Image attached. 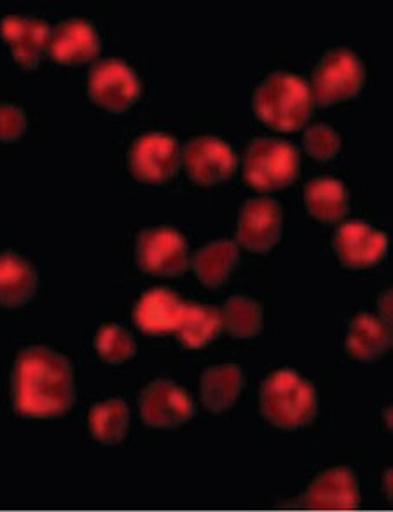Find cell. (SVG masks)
<instances>
[{
  "label": "cell",
  "instance_id": "obj_16",
  "mask_svg": "<svg viewBox=\"0 0 393 512\" xmlns=\"http://www.w3.org/2000/svg\"><path fill=\"white\" fill-rule=\"evenodd\" d=\"M184 305L186 301L170 289H152L138 299L133 320L142 333L165 336L177 331Z\"/></svg>",
  "mask_w": 393,
  "mask_h": 512
},
{
  "label": "cell",
  "instance_id": "obj_28",
  "mask_svg": "<svg viewBox=\"0 0 393 512\" xmlns=\"http://www.w3.org/2000/svg\"><path fill=\"white\" fill-rule=\"evenodd\" d=\"M378 310H380V319L390 326L392 324V291L383 292L380 303H378Z\"/></svg>",
  "mask_w": 393,
  "mask_h": 512
},
{
  "label": "cell",
  "instance_id": "obj_29",
  "mask_svg": "<svg viewBox=\"0 0 393 512\" xmlns=\"http://www.w3.org/2000/svg\"><path fill=\"white\" fill-rule=\"evenodd\" d=\"M383 485H385V492H387L388 500H392V471L385 472V478H383Z\"/></svg>",
  "mask_w": 393,
  "mask_h": 512
},
{
  "label": "cell",
  "instance_id": "obj_5",
  "mask_svg": "<svg viewBox=\"0 0 393 512\" xmlns=\"http://www.w3.org/2000/svg\"><path fill=\"white\" fill-rule=\"evenodd\" d=\"M366 83V69L359 56L336 48L317 63L311 77V97L320 105H334L357 97Z\"/></svg>",
  "mask_w": 393,
  "mask_h": 512
},
{
  "label": "cell",
  "instance_id": "obj_20",
  "mask_svg": "<svg viewBox=\"0 0 393 512\" xmlns=\"http://www.w3.org/2000/svg\"><path fill=\"white\" fill-rule=\"evenodd\" d=\"M304 207L313 219L336 224L348 214L350 196L341 180L317 177L304 186Z\"/></svg>",
  "mask_w": 393,
  "mask_h": 512
},
{
  "label": "cell",
  "instance_id": "obj_10",
  "mask_svg": "<svg viewBox=\"0 0 393 512\" xmlns=\"http://www.w3.org/2000/svg\"><path fill=\"white\" fill-rule=\"evenodd\" d=\"M182 163L194 184L210 187L228 180L236 172L238 158L228 142L203 135L187 142Z\"/></svg>",
  "mask_w": 393,
  "mask_h": 512
},
{
  "label": "cell",
  "instance_id": "obj_26",
  "mask_svg": "<svg viewBox=\"0 0 393 512\" xmlns=\"http://www.w3.org/2000/svg\"><path fill=\"white\" fill-rule=\"evenodd\" d=\"M303 147L313 160L325 163L338 156L341 151V137L332 126L320 123L310 126L304 132Z\"/></svg>",
  "mask_w": 393,
  "mask_h": 512
},
{
  "label": "cell",
  "instance_id": "obj_21",
  "mask_svg": "<svg viewBox=\"0 0 393 512\" xmlns=\"http://www.w3.org/2000/svg\"><path fill=\"white\" fill-rule=\"evenodd\" d=\"M191 264L201 284L210 289H219L228 282L240 264V250L231 240H215L201 247L191 257Z\"/></svg>",
  "mask_w": 393,
  "mask_h": 512
},
{
  "label": "cell",
  "instance_id": "obj_9",
  "mask_svg": "<svg viewBox=\"0 0 393 512\" xmlns=\"http://www.w3.org/2000/svg\"><path fill=\"white\" fill-rule=\"evenodd\" d=\"M142 422L151 429H175L194 416V402L184 388L170 380H154L138 399Z\"/></svg>",
  "mask_w": 393,
  "mask_h": 512
},
{
  "label": "cell",
  "instance_id": "obj_2",
  "mask_svg": "<svg viewBox=\"0 0 393 512\" xmlns=\"http://www.w3.org/2000/svg\"><path fill=\"white\" fill-rule=\"evenodd\" d=\"M252 105L262 125L285 133L301 130L315 109L310 86L290 72L269 74L254 91Z\"/></svg>",
  "mask_w": 393,
  "mask_h": 512
},
{
  "label": "cell",
  "instance_id": "obj_6",
  "mask_svg": "<svg viewBox=\"0 0 393 512\" xmlns=\"http://www.w3.org/2000/svg\"><path fill=\"white\" fill-rule=\"evenodd\" d=\"M189 245L186 238L172 226L145 228L138 233L135 261L145 275L179 277L189 266Z\"/></svg>",
  "mask_w": 393,
  "mask_h": 512
},
{
  "label": "cell",
  "instance_id": "obj_24",
  "mask_svg": "<svg viewBox=\"0 0 393 512\" xmlns=\"http://www.w3.org/2000/svg\"><path fill=\"white\" fill-rule=\"evenodd\" d=\"M221 315L222 329L235 340H252L262 331V306L247 296H231Z\"/></svg>",
  "mask_w": 393,
  "mask_h": 512
},
{
  "label": "cell",
  "instance_id": "obj_23",
  "mask_svg": "<svg viewBox=\"0 0 393 512\" xmlns=\"http://www.w3.org/2000/svg\"><path fill=\"white\" fill-rule=\"evenodd\" d=\"M88 427L97 443L112 446L125 439L130 429V408L123 399L97 402L90 409Z\"/></svg>",
  "mask_w": 393,
  "mask_h": 512
},
{
  "label": "cell",
  "instance_id": "obj_7",
  "mask_svg": "<svg viewBox=\"0 0 393 512\" xmlns=\"http://www.w3.org/2000/svg\"><path fill=\"white\" fill-rule=\"evenodd\" d=\"M180 163L179 140L166 133H145L133 142L128 154L133 177L152 186L170 182L179 172Z\"/></svg>",
  "mask_w": 393,
  "mask_h": 512
},
{
  "label": "cell",
  "instance_id": "obj_1",
  "mask_svg": "<svg viewBox=\"0 0 393 512\" xmlns=\"http://www.w3.org/2000/svg\"><path fill=\"white\" fill-rule=\"evenodd\" d=\"M11 402L23 418L65 415L76 402L72 364L46 346L21 350L11 373Z\"/></svg>",
  "mask_w": 393,
  "mask_h": 512
},
{
  "label": "cell",
  "instance_id": "obj_14",
  "mask_svg": "<svg viewBox=\"0 0 393 512\" xmlns=\"http://www.w3.org/2000/svg\"><path fill=\"white\" fill-rule=\"evenodd\" d=\"M0 35L23 69H37L49 53L51 28L46 21L27 16H6L0 21Z\"/></svg>",
  "mask_w": 393,
  "mask_h": 512
},
{
  "label": "cell",
  "instance_id": "obj_15",
  "mask_svg": "<svg viewBox=\"0 0 393 512\" xmlns=\"http://www.w3.org/2000/svg\"><path fill=\"white\" fill-rule=\"evenodd\" d=\"M100 51L97 28L86 20H67L51 32L49 55L62 65H83L95 60Z\"/></svg>",
  "mask_w": 393,
  "mask_h": 512
},
{
  "label": "cell",
  "instance_id": "obj_13",
  "mask_svg": "<svg viewBox=\"0 0 393 512\" xmlns=\"http://www.w3.org/2000/svg\"><path fill=\"white\" fill-rule=\"evenodd\" d=\"M299 504L313 511H353L360 506L357 476L348 467L327 469L311 481Z\"/></svg>",
  "mask_w": 393,
  "mask_h": 512
},
{
  "label": "cell",
  "instance_id": "obj_22",
  "mask_svg": "<svg viewBox=\"0 0 393 512\" xmlns=\"http://www.w3.org/2000/svg\"><path fill=\"white\" fill-rule=\"evenodd\" d=\"M222 333V315L219 308L210 305L186 303L182 310L177 340L180 345L189 350H198L207 346Z\"/></svg>",
  "mask_w": 393,
  "mask_h": 512
},
{
  "label": "cell",
  "instance_id": "obj_8",
  "mask_svg": "<svg viewBox=\"0 0 393 512\" xmlns=\"http://www.w3.org/2000/svg\"><path fill=\"white\" fill-rule=\"evenodd\" d=\"M88 93L98 107L121 114L140 98L142 84L128 63L109 58L93 65L88 76Z\"/></svg>",
  "mask_w": 393,
  "mask_h": 512
},
{
  "label": "cell",
  "instance_id": "obj_25",
  "mask_svg": "<svg viewBox=\"0 0 393 512\" xmlns=\"http://www.w3.org/2000/svg\"><path fill=\"white\" fill-rule=\"evenodd\" d=\"M93 343L98 357L112 366H119L126 360L133 359V355L137 353L135 338L119 324H104L95 334Z\"/></svg>",
  "mask_w": 393,
  "mask_h": 512
},
{
  "label": "cell",
  "instance_id": "obj_3",
  "mask_svg": "<svg viewBox=\"0 0 393 512\" xmlns=\"http://www.w3.org/2000/svg\"><path fill=\"white\" fill-rule=\"evenodd\" d=\"M259 406L262 418L276 429H303L317 418L318 394L294 369H280L262 381Z\"/></svg>",
  "mask_w": 393,
  "mask_h": 512
},
{
  "label": "cell",
  "instance_id": "obj_27",
  "mask_svg": "<svg viewBox=\"0 0 393 512\" xmlns=\"http://www.w3.org/2000/svg\"><path fill=\"white\" fill-rule=\"evenodd\" d=\"M28 119L18 105L0 102V142H16L27 130Z\"/></svg>",
  "mask_w": 393,
  "mask_h": 512
},
{
  "label": "cell",
  "instance_id": "obj_19",
  "mask_svg": "<svg viewBox=\"0 0 393 512\" xmlns=\"http://www.w3.org/2000/svg\"><path fill=\"white\" fill-rule=\"evenodd\" d=\"M245 388V374L236 364L208 367L201 374V401L215 415L229 411L235 406Z\"/></svg>",
  "mask_w": 393,
  "mask_h": 512
},
{
  "label": "cell",
  "instance_id": "obj_11",
  "mask_svg": "<svg viewBox=\"0 0 393 512\" xmlns=\"http://www.w3.org/2000/svg\"><path fill=\"white\" fill-rule=\"evenodd\" d=\"M332 249L348 270H367L388 252V236L364 221H348L332 236Z\"/></svg>",
  "mask_w": 393,
  "mask_h": 512
},
{
  "label": "cell",
  "instance_id": "obj_18",
  "mask_svg": "<svg viewBox=\"0 0 393 512\" xmlns=\"http://www.w3.org/2000/svg\"><path fill=\"white\" fill-rule=\"evenodd\" d=\"M39 277L27 259L13 254H0V306L21 308L34 298Z\"/></svg>",
  "mask_w": 393,
  "mask_h": 512
},
{
  "label": "cell",
  "instance_id": "obj_17",
  "mask_svg": "<svg viewBox=\"0 0 393 512\" xmlns=\"http://www.w3.org/2000/svg\"><path fill=\"white\" fill-rule=\"evenodd\" d=\"M392 348V329L383 320L360 313L348 326L346 352L360 362L380 359Z\"/></svg>",
  "mask_w": 393,
  "mask_h": 512
},
{
  "label": "cell",
  "instance_id": "obj_12",
  "mask_svg": "<svg viewBox=\"0 0 393 512\" xmlns=\"http://www.w3.org/2000/svg\"><path fill=\"white\" fill-rule=\"evenodd\" d=\"M282 207L273 198H254L242 207L236 240L243 249L254 254H266L282 236Z\"/></svg>",
  "mask_w": 393,
  "mask_h": 512
},
{
  "label": "cell",
  "instance_id": "obj_4",
  "mask_svg": "<svg viewBox=\"0 0 393 512\" xmlns=\"http://www.w3.org/2000/svg\"><path fill=\"white\" fill-rule=\"evenodd\" d=\"M301 170L296 147L285 140L259 137L243 154V177L257 191H276L290 186Z\"/></svg>",
  "mask_w": 393,
  "mask_h": 512
}]
</instances>
